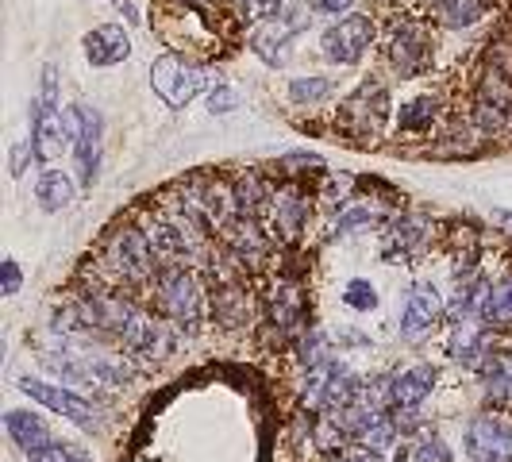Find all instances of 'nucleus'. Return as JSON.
I'll use <instances>...</instances> for the list:
<instances>
[{"label":"nucleus","mask_w":512,"mask_h":462,"mask_svg":"<svg viewBox=\"0 0 512 462\" xmlns=\"http://www.w3.org/2000/svg\"><path fill=\"white\" fill-rule=\"evenodd\" d=\"M101 262L108 266V274L124 285H143L158 278V251H154L147 228L135 224H116L104 235Z\"/></svg>","instance_id":"obj_1"},{"label":"nucleus","mask_w":512,"mask_h":462,"mask_svg":"<svg viewBox=\"0 0 512 462\" xmlns=\"http://www.w3.org/2000/svg\"><path fill=\"white\" fill-rule=\"evenodd\" d=\"M216 85H220V81L212 77L208 66L189 62V58H181L178 51L162 54V58L151 62V89L162 97L166 108H189L205 89L212 93Z\"/></svg>","instance_id":"obj_2"},{"label":"nucleus","mask_w":512,"mask_h":462,"mask_svg":"<svg viewBox=\"0 0 512 462\" xmlns=\"http://www.w3.org/2000/svg\"><path fill=\"white\" fill-rule=\"evenodd\" d=\"M154 293H158V308L162 316L181 328V332H197L205 320V289L197 282L193 270L185 266H162L154 278Z\"/></svg>","instance_id":"obj_3"},{"label":"nucleus","mask_w":512,"mask_h":462,"mask_svg":"<svg viewBox=\"0 0 512 462\" xmlns=\"http://www.w3.org/2000/svg\"><path fill=\"white\" fill-rule=\"evenodd\" d=\"M389 108H393V101H389V89L382 81H362L359 89L339 104V128L359 143H374L382 135Z\"/></svg>","instance_id":"obj_4"},{"label":"nucleus","mask_w":512,"mask_h":462,"mask_svg":"<svg viewBox=\"0 0 512 462\" xmlns=\"http://www.w3.org/2000/svg\"><path fill=\"white\" fill-rule=\"evenodd\" d=\"M74 151V124L70 112H62V104L31 101V154L35 162H43L51 170L62 154Z\"/></svg>","instance_id":"obj_5"},{"label":"nucleus","mask_w":512,"mask_h":462,"mask_svg":"<svg viewBox=\"0 0 512 462\" xmlns=\"http://www.w3.org/2000/svg\"><path fill=\"white\" fill-rule=\"evenodd\" d=\"M312 24V8L301 0V8H285L282 20H270V24H258L255 35H251V51L270 66L278 70L293 58V39Z\"/></svg>","instance_id":"obj_6"},{"label":"nucleus","mask_w":512,"mask_h":462,"mask_svg":"<svg viewBox=\"0 0 512 462\" xmlns=\"http://www.w3.org/2000/svg\"><path fill=\"white\" fill-rule=\"evenodd\" d=\"M20 389H24L31 401H39L43 409H51L54 416H66L70 424L85 428V432H101V416L93 409V401H85L81 393L66 389V385L43 382V378H20Z\"/></svg>","instance_id":"obj_7"},{"label":"nucleus","mask_w":512,"mask_h":462,"mask_svg":"<svg viewBox=\"0 0 512 462\" xmlns=\"http://www.w3.org/2000/svg\"><path fill=\"white\" fill-rule=\"evenodd\" d=\"M70 124H74V162H77V181L93 185L97 170H101V135H104V116L97 104L77 101L70 104Z\"/></svg>","instance_id":"obj_8"},{"label":"nucleus","mask_w":512,"mask_h":462,"mask_svg":"<svg viewBox=\"0 0 512 462\" xmlns=\"http://www.w3.org/2000/svg\"><path fill=\"white\" fill-rule=\"evenodd\" d=\"M374 20L370 16H362V12H351V16H343V20H335L328 31H324V39H320V51L328 62L335 66H359L362 54L370 51V43H374Z\"/></svg>","instance_id":"obj_9"},{"label":"nucleus","mask_w":512,"mask_h":462,"mask_svg":"<svg viewBox=\"0 0 512 462\" xmlns=\"http://www.w3.org/2000/svg\"><path fill=\"white\" fill-rule=\"evenodd\" d=\"M462 443L470 462H512V428L497 416H474Z\"/></svg>","instance_id":"obj_10"},{"label":"nucleus","mask_w":512,"mask_h":462,"mask_svg":"<svg viewBox=\"0 0 512 462\" xmlns=\"http://www.w3.org/2000/svg\"><path fill=\"white\" fill-rule=\"evenodd\" d=\"M432 62V31L424 24H405L389 39V66L397 77H416Z\"/></svg>","instance_id":"obj_11"},{"label":"nucleus","mask_w":512,"mask_h":462,"mask_svg":"<svg viewBox=\"0 0 512 462\" xmlns=\"http://www.w3.org/2000/svg\"><path fill=\"white\" fill-rule=\"evenodd\" d=\"M474 108H478V124L482 131H505L512 128V85L501 70H493L478 81V97H474Z\"/></svg>","instance_id":"obj_12"},{"label":"nucleus","mask_w":512,"mask_h":462,"mask_svg":"<svg viewBox=\"0 0 512 462\" xmlns=\"http://www.w3.org/2000/svg\"><path fill=\"white\" fill-rule=\"evenodd\" d=\"M443 312H447V305H443L436 285L432 282L412 285L409 301H405V312H401V335H405V339H424V335L443 320Z\"/></svg>","instance_id":"obj_13"},{"label":"nucleus","mask_w":512,"mask_h":462,"mask_svg":"<svg viewBox=\"0 0 512 462\" xmlns=\"http://www.w3.org/2000/svg\"><path fill=\"white\" fill-rule=\"evenodd\" d=\"M120 343L128 347L131 355L151 359V362L174 355V332H170V324L154 320V316H147V312H139V316L131 320V328L120 335Z\"/></svg>","instance_id":"obj_14"},{"label":"nucleus","mask_w":512,"mask_h":462,"mask_svg":"<svg viewBox=\"0 0 512 462\" xmlns=\"http://www.w3.org/2000/svg\"><path fill=\"white\" fill-rule=\"evenodd\" d=\"M81 51H85V62H89V66L104 70V66H120V62H128L131 39L120 24H101V27H93V31H85Z\"/></svg>","instance_id":"obj_15"},{"label":"nucleus","mask_w":512,"mask_h":462,"mask_svg":"<svg viewBox=\"0 0 512 462\" xmlns=\"http://www.w3.org/2000/svg\"><path fill=\"white\" fill-rule=\"evenodd\" d=\"M436 366H428V362H420V366H409V370H401L393 382H389V409L393 412H405V409H420L428 397H432V389H436Z\"/></svg>","instance_id":"obj_16"},{"label":"nucleus","mask_w":512,"mask_h":462,"mask_svg":"<svg viewBox=\"0 0 512 462\" xmlns=\"http://www.w3.org/2000/svg\"><path fill=\"white\" fill-rule=\"evenodd\" d=\"M4 428H8L12 443H16L20 451H27V459H31V455H39L43 447H51V443H54L47 420H43L39 412H31V409H8V416H4Z\"/></svg>","instance_id":"obj_17"},{"label":"nucleus","mask_w":512,"mask_h":462,"mask_svg":"<svg viewBox=\"0 0 512 462\" xmlns=\"http://www.w3.org/2000/svg\"><path fill=\"white\" fill-rule=\"evenodd\" d=\"M220 235H224V243L231 247V255H235V262H251V258L266 255L270 251V239H266V231L258 228V220H251V216H231L228 224L220 228Z\"/></svg>","instance_id":"obj_18"},{"label":"nucleus","mask_w":512,"mask_h":462,"mask_svg":"<svg viewBox=\"0 0 512 462\" xmlns=\"http://www.w3.org/2000/svg\"><path fill=\"white\" fill-rule=\"evenodd\" d=\"M486 324L478 320H466V324H455L451 332V359L462 362V366H489V339H486Z\"/></svg>","instance_id":"obj_19"},{"label":"nucleus","mask_w":512,"mask_h":462,"mask_svg":"<svg viewBox=\"0 0 512 462\" xmlns=\"http://www.w3.org/2000/svg\"><path fill=\"white\" fill-rule=\"evenodd\" d=\"M231 201H235V212H239V216H251V220H258L266 208L274 205V189L262 181V174H255V170H243L239 178L231 181Z\"/></svg>","instance_id":"obj_20"},{"label":"nucleus","mask_w":512,"mask_h":462,"mask_svg":"<svg viewBox=\"0 0 512 462\" xmlns=\"http://www.w3.org/2000/svg\"><path fill=\"white\" fill-rule=\"evenodd\" d=\"M77 197V185L74 178L66 174V170H43L39 181H35V201L43 212H62V208H70Z\"/></svg>","instance_id":"obj_21"},{"label":"nucleus","mask_w":512,"mask_h":462,"mask_svg":"<svg viewBox=\"0 0 512 462\" xmlns=\"http://www.w3.org/2000/svg\"><path fill=\"white\" fill-rule=\"evenodd\" d=\"M478 320L486 328H512V274L486 289V301L478 308Z\"/></svg>","instance_id":"obj_22"},{"label":"nucleus","mask_w":512,"mask_h":462,"mask_svg":"<svg viewBox=\"0 0 512 462\" xmlns=\"http://www.w3.org/2000/svg\"><path fill=\"white\" fill-rule=\"evenodd\" d=\"M486 289L489 285L482 278H466V282L455 285V297L447 301V316L455 320V324H466V320H474L478 316V308L486 301Z\"/></svg>","instance_id":"obj_23"},{"label":"nucleus","mask_w":512,"mask_h":462,"mask_svg":"<svg viewBox=\"0 0 512 462\" xmlns=\"http://www.w3.org/2000/svg\"><path fill=\"white\" fill-rule=\"evenodd\" d=\"M436 116H439L436 97L424 93V97H412V101H405L401 108H397V128L409 131V135H416V131H432Z\"/></svg>","instance_id":"obj_24"},{"label":"nucleus","mask_w":512,"mask_h":462,"mask_svg":"<svg viewBox=\"0 0 512 462\" xmlns=\"http://www.w3.org/2000/svg\"><path fill=\"white\" fill-rule=\"evenodd\" d=\"M432 12L443 27H474L486 16V0H432Z\"/></svg>","instance_id":"obj_25"},{"label":"nucleus","mask_w":512,"mask_h":462,"mask_svg":"<svg viewBox=\"0 0 512 462\" xmlns=\"http://www.w3.org/2000/svg\"><path fill=\"white\" fill-rule=\"evenodd\" d=\"M332 93H335V81L324 74H305L289 81V101L301 104V108H312V104L328 101Z\"/></svg>","instance_id":"obj_26"},{"label":"nucleus","mask_w":512,"mask_h":462,"mask_svg":"<svg viewBox=\"0 0 512 462\" xmlns=\"http://www.w3.org/2000/svg\"><path fill=\"white\" fill-rule=\"evenodd\" d=\"M486 393L493 401H509L512 405V351L489 359L486 366Z\"/></svg>","instance_id":"obj_27"},{"label":"nucleus","mask_w":512,"mask_h":462,"mask_svg":"<svg viewBox=\"0 0 512 462\" xmlns=\"http://www.w3.org/2000/svg\"><path fill=\"white\" fill-rule=\"evenodd\" d=\"M385 243L397 247L401 255H409L412 247L424 243V220H420V216H401V220H393V228L385 231Z\"/></svg>","instance_id":"obj_28"},{"label":"nucleus","mask_w":512,"mask_h":462,"mask_svg":"<svg viewBox=\"0 0 512 462\" xmlns=\"http://www.w3.org/2000/svg\"><path fill=\"white\" fill-rule=\"evenodd\" d=\"M278 170H282L285 178H301V174H328V162H324V154L316 151H289L278 158Z\"/></svg>","instance_id":"obj_29"},{"label":"nucleus","mask_w":512,"mask_h":462,"mask_svg":"<svg viewBox=\"0 0 512 462\" xmlns=\"http://www.w3.org/2000/svg\"><path fill=\"white\" fill-rule=\"evenodd\" d=\"M343 305L355 308V312H374L378 308V289H374V282L351 278V282L343 285Z\"/></svg>","instance_id":"obj_30"},{"label":"nucleus","mask_w":512,"mask_h":462,"mask_svg":"<svg viewBox=\"0 0 512 462\" xmlns=\"http://www.w3.org/2000/svg\"><path fill=\"white\" fill-rule=\"evenodd\" d=\"M335 355H332V347H328V335L324 332H312L301 339V366L305 370H316V366H324V362H332Z\"/></svg>","instance_id":"obj_31"},{"label":"nucleus","mask_w":512,"mask_h":462,"mask_svg":"<svg viewBox=\"0 0 512 462\" xmlns=\"http://www.w3.org/2000/svg\"><path fill=\"white\" fill-rule=\"evenodd\" d=\"M374 224H378L374 208H343L339 220H335V235H355V231L374 228Z\"/></svg>","instance_id":"obj_32"},{"label":"nucleus","mask_w":512,"mask_h":462,"mask_svg":"<svg viewBox=\"0 0 512 462\" xmlns=\"http://www.w3.org/2000/svg\"><path fill=\"white\" fill-rule=\"evenodd\" d=\"M31 462H93V455L85 447H77V443H58L54 439L51 447H43L39 455H31Z\"/></svg>","instance_id":"obj_33"},{"label":"nucleus","mask_w":512,"mask_h":462,"mask_svg":"<svg viewBox=\"0 0 512 462\" xmlns=\"http://www.w3.org/2000/svg\"><path fill=\"white\" fill-rule=\"evenodd\" d=\"M239 12L255 24H270V20L285 16V0H239Z\"/></svg>","instance_id":"obj_34"},{"label":"nucleus","mask_w":512,"mask_h":462,"mask_svg":"<svg viewBox=\"0 0 512 462\" xmlns=\"http://www.w3.org/2000/svg\"><path fill=\"white\" fill-rule=\"evenodd\" d=\"M412 462H455V459H451V447L443 439L428 436L412 447Z\"/></svg>","instance_id":"obj_35"},{"label":"nucleus","mask_w":512,"mask_h":462,"mask_svg":"<svg viewBox=\"0 0 512 462\" xmlns=\"http://www.w3.org/2000/svg\"><path fill=\"white\" fill-rule=\"evenodd\" d=\"M239 104H243V101H239V93H235L231 85H224V81H220V85L208 93V112H212V116H231Z\"/></svg>","instance_id":"obj_36"},{"label":"nucleus","mask_w":512,"mask_h":462,"mask_svg":"<svg viewBox=\"0 0 512 462\" xmlns=\"http://www.w3.org/2000/svg\"><path fill=\"white\" fill-rule=\"evenodd\" d=\"M20 285H24V270H20V262L8 255L0 262V293L4 297H16L20 293Z\"/></svg>","instance_id":"obj_37"},{"label":"nucleus","mask_w":512,"mask_h":462,"mask_svg":"<svg viewBox=\"0 0 512 462\" xmlns=\"http://www.w3.org/2000/svg\"><path fill=\"white\" fill-rule=\"evenodd\" d=\"M312 12H320V16H351V8L359 4V0H305Z\"/></svg>","instance_id":"obj_38"},{"label":"nucleus","mask_w":512,"mask_h":462,"mask_svg":"<svg viewBox=\"0 0 512 462\" xmlns=\"http://www.w3.org/2000/svg\"><path fill=\"white\" fill-rule=\"evenodd\" d=\"M27 154H31V143H16V147H12V178H20V174H24ZM31 158H35V154H31Z\"/></svg>","instance_id":"obj_39"},{"label":"nucleus","mask_w":512,"mask_h":462,"mask_svg":"<svg viewBox=\"0 0 512 462\" xmlns=\"http://www.w3.org/2000/svg\"><path fill=\"white\" fill-rule=\"evenodd\" d=\"M108 4H112V8H120V12H124V20H128L131 27H135V24H143V16H139V8H135V0H108Z\"/></svg>","instance_id":"obj_40"},{"label":"nucleus","mask_w":512,"mask_h":462,"mask_svg":"<svg viewBox=\"0 0 512 462\" xmlns=\"http://www.w3.org/2000/svg\"><path fill=\"white\" fill-rule=\"evenodd\" d=\"M493 224L512 235V212H509V208H493Z\"/></svg>","instance_id":"obj_41"},{"label":"nucleus","mask_w":512,"mask_h":462,"mask_svg":"<svg viewBox=\"0 0 512 462\" xmlns=\"http://www.w3.org/2000/svg\"><path fill=\"white\" fill-rule=\"evenodd\" d=\"M351 462H382V455H378V451H370V447H362V451L351 455Z\"/></svg>","instance_id":"obj_42"}]
</instances>
